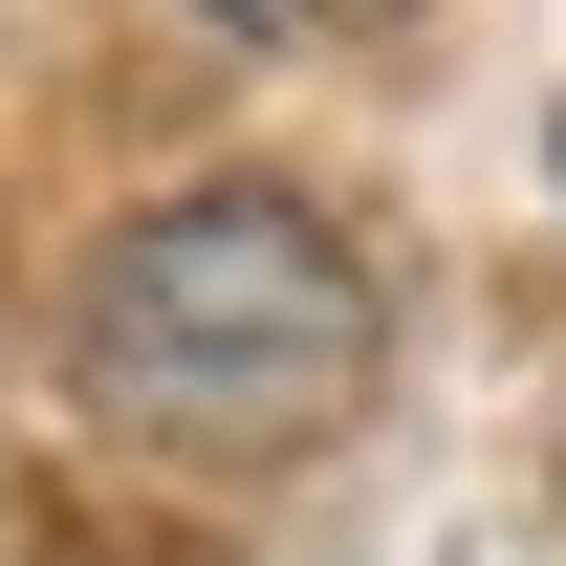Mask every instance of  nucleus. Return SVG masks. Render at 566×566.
Returning <instances> with one entry per match:
<instances>
[{"mask_svg": "<svg viewBox=\"0 0 566 566\" xmlns=\"http://www.w3.org/2000/svg\"><path fill=\"white\" fill-rule=\"evenodd\" d=\"M66 392L153 458H305V436L370 415V262L327 240L305 197L262 175H197V197H153L87 240L66 283Z\"/></svg>", "mask_w": 566, "mask_h": 566, "instance_id": "nucleus-1", "label": "nucleus"}, {"mask_svg": "<svg viewBox=\"0 0 566 566\" xmlns=\"http://www.w3.org/2000/svg\"><path fill=\"white\" fill-rule=\"evenodd\" d=\"M218 22H327V44H370V22H415V0H218Z\"/></svg>", "mask_w": 566, "mask_h": 566, "instance_id": "nucleus-2", "label": "nucleus"}]
</instances>
